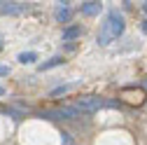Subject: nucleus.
Returning a JSON list of instances; mask_svg holds the SVG:
<instances>
[{"mask_svg": "<svg viewBox=\"0 0 147 145\" xmlns=\"http://www.w3.org/2000/svg\"><path fill=\"white\" fill-rule=\"evenodd\" d=\"M121 33H124V16L117 9H112L107 14V19H105L100 33H98V45H110L112 40H117Z\"/></svg>", "mask_w": 147, "mask_h": 145, "instance_id": "obj_1", "label": "nucleus"}, {"mask_svg": "<svg viewBox=\"0 0 147 145\" xmlns=\"http://www.w3.org/2000/svg\"><path fill=\"white\" fill-rule=\"evenodd\" d=\"M103 105H107L103 98H98V96H82L80 101H77V112L80 110H84V112H94V110H98V108H103Z\"/></svg>", "mask_w": 147, "mask_h": 145, "instance_id": "obj_2", "label": "nucleus"}, {"mask_svg": "<svg viewBox=\"0 0 147 145\" xmlns=\"http://www.w3.org/2000/svg\"><path fill=\"white\" fill-rule=\"evenodd\" d=\"M26 12L24 3H0V14H21Z\"/></svg>", "mask_w": 147, "mask_h": 145, "instance_id": "obj_3", "label": "nucleus"}, {"mask_svg": "<svg viewBox=\"0 0 147 145\" xmlns=\"http://www.w3.org/2000/svg\"><path fill=\"white\" fill-rule=\"evenodd\" d=\"M98 12H100V3H96V0H89V3L82 5V14L86 16H96Z\"/></svg>", "mask_w": 147, "mask_h": 145, "instance_id": "obj_4", "label": "nucleus"}, {"mask_svg": "<svg viewBox=\"0 0 147 145\" xmlns=\"http://www.w3.org/2000/svg\"><path fill=\"white\" fill-rule=\"evenodd\" d=\"M70 7H68V3H61V7L56 9V19L61 21V24H65V21H70Z\"/></svg>", "mask_w": 147, "mask_h": 145, "instance_id": "obj_5", "label": "nucleus"}, {"mask_svg": "<svg viewBox=\"0 0 147 145\" xmlns=\"http://www.w3.org/2000/svg\"><path fill=\"white\" fill-rule=\"evenodd\" d=\"M80 33H82V28H80V26H68V28L63 30V42H70V40H75Z\"/></svg>", "mask_w": 147, "mask_h": 145, "instance_id": "obj_6", "label": "nucleus"}, {"mask_svg": "<svg viewBox=\"0 0 147 145\" xmlns=\"http://www.w3.org/2000/svg\"><path fill=\"white\" fill-rule=\"evenodd\" d=\"M61 63H63V59H61V56H54V59H49V61L40 63V66H38V70H42V72H45V70H49V68H56V66H61Z\"/></svg>", "mask_w": 147, "mask_h": 145, "instance_id": "obj_7", "label": "nucleus"}, {"mask_svg": "<svg viewBox=\"0 0 147 145\" xmlns=\"http://www.w3.org/2000/svg\"><path fill=\"white\" fill-rule=\"evenodd\" d=\"M19 63H33V61H38V51H24V54H19V59H16Z\"/></svg>", "mask_w": 147, "mask_h": 145, "instance_id": "obj_8", "label": "nucleus"}, {"mask_svg": "<svg viewBox=\"0 0 147 145\" xmlns=\"http://www.w3.org/2000/svg\"><path fill=\"white\" fill-rule=\"evenodd\" d=\"M68 89H72V84H63V87H59V89H54L51 91V96H61V94H65Z\"/></svg>", "mask_w": 147, "mask_h": 145, "instance_id": "obj_9", "label": "nucleus"}, {"mask_svg": "<svg viewBox=\"0 0 147 145\" xmlns=\"http://www.w3.org/2000/svg\"><path fill=\"white\" fill-rule=\"evenodd\" d=\"M3 75H9V66H0V77Z\"/></svg>", "mask_w": 147, "mask_h": 145, "instance_id": "obj_10", "label": "nucleus"}, {"mask_svg": "<svg viewBox=\"0 0 147 145\" xmlns=\"http://www.w3.org/2000/svg\"><path fill=\"white\" fill-rule=\"evenodd\" d=\"M142 30H145V33H147V21H142Z\"/></svg>", "mask_w": 147, "mask_h": 145, "instance_id": "obj_11", "label": "nucleus"}, {"mask_svg": "<svg viewBox=\"0 0 147 145\" xmlns=\"http://www.w3.org/2000/svg\"><path fill=\"white\" fill-rule=\"evenodd\" d=\"M3 47H5V42H3V38H0V49H3Z\"/></svg>", "mask_w": 147, "mask_h": 145, "instance_id": "obj_12", "label": "nucleus"}, {"mask_svg": "<svg viewBox=\"0 0 147 145\" xmlns=\"http://www.w3.org/2000/svg\"><path fill=\"white\" fill-rule=\"evenodd\" d=\"M3 94H5V89H3V87H0V96H3Z\"/></svg>", "mask_w": 147, "mask_h": 145, "instance_id": "obj_13", "label": "nucleus"}, {"mask_svg": "<svg viewBox=\"0 0 147 145\" xmlns=\"http://www.w3.org/2000/svg\"><path fill=\"white\" fill-rule=\"evenodd\" d=\"M145 9H147V3H145Z\"/></svg>", "mask_w": 147, "mask_h": 145, "instance_id": "obj_14", "label": "nucleus"}]
</instances>
